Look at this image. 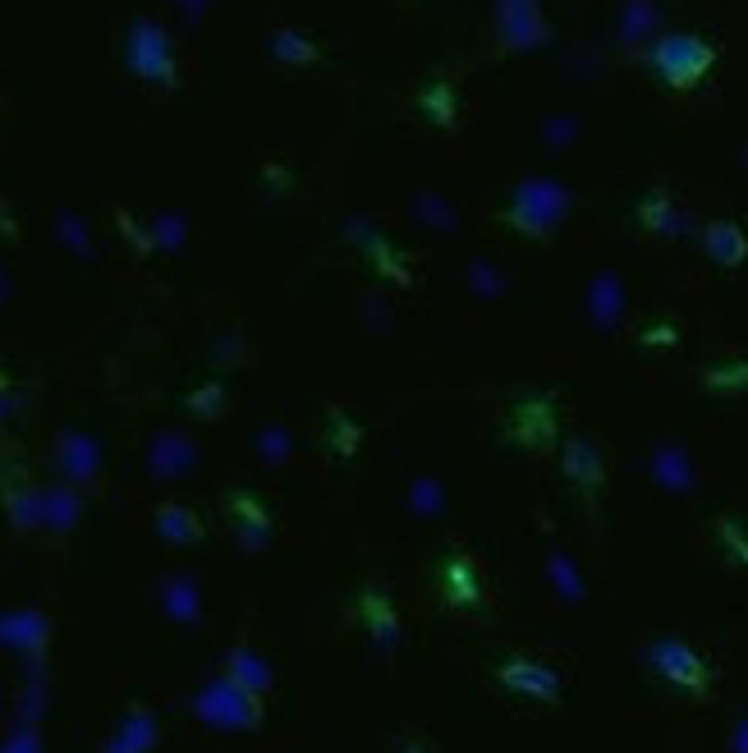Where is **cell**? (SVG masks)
Masks as SVG:
<instances>
[{"instance_id": "17", "label": "cell", "mask_w": 748, "mask_h": 753, "mask_svg": "<svg viewBox=\"0 0 748 753\" xmlns=\"http://www.w3.org/2000/svg\"><path fill=\"white\" fill-rule=\"evenodd\" d=\"M404 753H423V749H418V744H410V749H404Z\"/></svg>"}, {"instance_id": "1", "label": "cell", "mask_w": 748, "mask_h": 753, "mask_svg": "<svg viewBox=\"0 0 748 753\" xmlns=\"http://www.w3.org/2000/svg\"><path fill=\"white\" fill-rule=\"evenodd\" d=\"M648 60L670 88H694L717 64V47L707 38H694V32H670V38L653 42Z\"/></svg>"}, {"instance_id": "4", "label": "cell", "mask_w": 748, "mask_h": 753, "mask_svg": "<svg viewBox=\"0 0 748 753\" xmlns=\"http://www.w3.org/2000/svg\"><path fill=\"white\" fill-rule=\"evenodd\" d=\"M653 666H657L666 680L685 684V690H702V684H707V662L694 653V647L675 643V639H666V643L653 647Z\"/></svg>"}, {"instance_id": "10", "label": "cell", "mask_w": 748, "mask_h": 753, "mask_svg": "<svg viewBox=\"0 0 748 753\" xmlns=\"http://www.w3.org/2000/svg\"><path fill=\"white\" fill-rule=\"evenodd\" d=\"M148 740H152V722H148V716L139 712V716H133V722L115 735V744H111V753H143L148 749Z\"/></svg>"}, {"instance_id": "7", "label": "cell", "mask_w": 748, "mask_h": 753, "mask_svg": "<svg viewBox=\"0 0 748 753\" xmlns=\"http://www.w3.org/2000/svg\"><path fill=\"white\" fill-rule=\"evenodd\" d=\"M707 253L721 267H739L748 258V239L735 221H717V225H707Z\"/></svg>"}, {"instance_id": "13", "label": "cell", "mask_w": 748, "mask_h": 753, "mask_svg": "<svg viewBox=\"0 0 748 753\" xmlns=\"http://www.w3.org/2000/svg\"><path fill=\"white\" fill-rule=\"evenodd\" d=\"M161 533L175 538V542H193L198 538V520L189 510H161Z\"/></svg>"}, {"instance_id": "5", "label": "cell", "mask_w": 748, "mask_h": 753, "mask_svg": "<svg viewBox=\"0 0 748 753\" xmlns=\"http://www.w3.org/2000/svg\"><path fill=\"white\" fill-rule=\"evenodd\" d=\"M501 684H509V690H519V694H533V699H556L560 694V680L552 666H542V662H505L501 666Z\"/></svg>"}, {"instance_id": "12", "label": "cell", "mask_w": 748, "mask_h": 753, "mask_svg": "<svg viewBox=\"0 0 748 753\" xmlns=\"http://www.w3.org/2000/svg\"><path fill=\"white\" fill-rule=\"evenodd\" d=\"M363 611H367L372 630H377V639H395V630H400V625H395V611H391L377 593H367V598H363Z\"/></svg>"}, {"instance_id": "15", "label": "cell", "mask_w": 748, "mask_h": 753, "mask_svg": "<svg viewBox=\"0 0 748 753\" xmlns=\"http://www.w3.org/2000/svg\"><path fill=\"white\" fill-rule=\"evenodd\" d=\"M165 606L189 621V615L198 611V602H193V584H184V579H175V584H165Z\"/></svg>"}, {"instance_id": "16", "label": "cell", "mask_w": 748, "mask_h": 753, "mask_svg": "<svg viewBox=\"0 0 748 753\" xmlns=\"http://www.w3.org/2000/svg\"><path fill=\"white\" fill-rule=\"evenodd\" d=\"M230 666H234V684H253V690H262V684H266L262 666H257L249 653H234V657H230Z\"/></svg>"}, {"instance_id": "2", "label": "cell", "mask_w": 748, "mask_h": 753, "mask_svg": "<svg viewBox=\"0 0 748 753\" xmlns=\"http://www.w3.org/2000/svg\"><path fill=\"white\" fill-rule=\"evenodd\" d=\"M565 189L560 184H524L519 193H515V202H509V221H515L524 234H547L556 221H560V212H565Z\"/></svg>"}, {"instance_id": "14", "label": "cell", "mask_w": 748, "mask_h": 753, "mask_svg": "<svg viewBox=\"0 0 748 753\" xmlns=\"http://www.w3.org/2000/svg\"><path fill=\"white\" fill-rule=\"evenodd\" d=\"M423 107L436 116V124H451V120H455V92H451L446 83H436V88L423 92Z\"/></svg>"}, {"instance_id": "8", "label": "cell", "mask_w": 748, "mask_h": 753, "mask_svg": "<svg viewBox=\"0 0 748 753\" xmlns=\"http://www.w3.org/2000/svg\"><path fill=\"white\" fill-rule=\"evenodd\" d=\"M638 217H643V225L657 230V234H675V230H679V212L670 208L666 193H653V198L638 208Z\"/></svg>"}, {"instance_id": "6", "label": "cell", "mask_w": 748, "mask_h": 753, "mask_svg": "<svg viewBox=\"0 0 748 753\" xmlns=\"http://www.w3.org/2000/svg\"><path fill=\"white\" fill-rule=\"evenodd\" d=\"M198 707H202V716H212V722H253L257 716L253 699L240 690V684H212Z\"/></svg>"}, {"instance_id": "3", "label": "cell", "mask_w": 748, "mask_h": 753, "mask_svg": "<svg viewBox=\"0 0 748 753\" xmlns=\"http://www.w3.org/2000/svg\"><path fill=\"white\" fill-rule=\"evenodd\" d=\"M129 64L139 70L143 79L152 83H175V60H170V47H165V32L156 23H139L129 38Z\"/></svg>"}, {"instance_id": "11", "label": "cell", "mask_w": 748, "mask_h": 753, "mask_svg": "<svg viewBox=\"0 0 748 753\" xmlns=\"http://www.w3.org/2000/svg\"><path fill=\"white\" fill-rule=\"evenodd\" d=\"M271 51H276L281 60H294V64L317 60V47L309 38H299V32H276V38H271Z\"/></svg>"}, {"instance_id": "9", "label": "cell", "mask_w": 748, "mask_h": 753, "mask_svg": "<svg viewBox=\"0 0 748 753\" xmlns=\"http://www.w3.org/2000/svg\"><path fill=\"white\" fill-rule=\"evenodd\" d=\"M446 598L451 602H478V584L468 574V561H446Z\"/></svg>"}]
</instances>
